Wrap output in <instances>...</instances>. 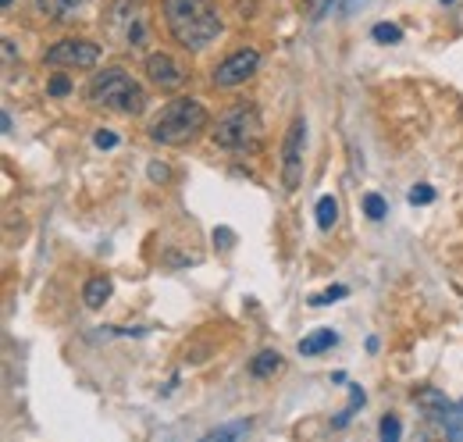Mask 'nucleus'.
I'll return each instance as SVG.
<instances>
[{
  "label": "nucleus",
  "mask_w": 463,
  "mask_h": 442,
  "mask_svg": "<svg viewBox=\"0 0 463 442\" xmlns=\"http://www.w3.org/2000/svg\"><path fill=\"white\" fill-rule=\"evenodd\" d=\"M164 25L185 50H203L221 36V14L210 0H164Z\"/></svg>",
  "instance_id": "nucleus-1"
},
{
  "label": "nucleus",
  "mask_w": 463,
  "mask_h": 442,
  "mask_svg": "<svg viewBox=\"0 0 463 442\" xmlns=\"http://www.w3.org/2000/svg\"><path fill=\"white\" fill-rule=\"evenodd\" d=\"M207 121H210V114L199 100L178 96L157 110V118L150 121V139L160 146H185L207 128Z\"/></svg>",
  "instance_id": "nucleus-2"
},
{
  "label": "nucleus",
  "mask_w": 463,
  "mask_h": 442,
  "mask_svg": "<svg viewBox=\"0 0 463 442\" xmlns=\"http://www.w3.org/2000/svg\"><path fill=\"white\" fill-rule=\"evenodd\" d=\"M89 103L114 110V114H142L146 110V89L125 71V68H103L89 82Z\"/></svg>",
  "instance_id": "nucleus-3"
},
{
  "label": "nucleus",
  "mask_w": 463,
  "mask_h": 442,
  "mask_svg": "<svg viewBox=\"0 0 463 442\" xmlns=\"http://www.w3.org/2000/svg\"><path fill=\"white\" fill-rule=\"evenodd\" d=\"M264 139V121H260V110L256 107H232L228 114L217 118L214 125V143L221 150H232V153H246V150H256Z\"/></svg>",
  "instance_id": "nucleus-4"
},
{
  "label": "nucleus",
  "mask_w": 463,
  "mask_h": 442,
  "mask_svg": "<svg viewBox=\"0 0 463 442\" xmlns=\"http://www.w3.org/2000/svg\"><path fill=\"white\" fill-rule=\"evenodd\" d=\"M303 143H306V118L296 114L285 132V143H281V182L288 192L299 189V182H303Z\"/></svg>",
  "instance_id": "nucleus-5"
},
{
  "label": "nucleus",
  "mask_w": 463,
  "mask_h": 442,
  "mask_svg": "<svg viewBox=\"0 0 463 442\" xmlns=\"http://www.w3.org/2000/svg\"><path fill=\"white\" fill-rule=\"evenodd\" d=\"M46 64L53 68H96L100 61V46L93 39H78V36H68V39H57L46 53H43Z\"/></svg>",
  "instance_id": "nucleus-6"
},
{
  "label": "nucleus",
  "mask_w": 463,
  "mask_h": 442,
  "mask_svg": "<svg viewBox=\"0 0 463 442\" xmlns=\"http://www.w3.org/2000/svg\"><path fill=\"white\" fill-rule=\"evenodd\" d=\"M110 29L121 36V43L125 46H132V50H142L146 43H150V32H146V18L135 11V4L132 0H118L114 7H110Z\"/></svg>",
  "instance_id": "nucleus-7"
},
{
  "label": "nucleus",
  "mask_w": 463,
  "mask_h": 442,
  "mask_svg": "<svg viewBox=\"0 0 463 442\" xmlns=\"http://www.w3.org/2000/svg\"><path fill=\"white\" fill-rule=\"evenodd\" d=\"M256 68H260V53L256 50H235L210 71V82L217 89H232V86H242L246 78H253Z\"/></svg>",
  "instance_id": "nucleus-8"
},
{
  "label": "nucleus",
  "mask_w": 463,
  "mask_h": 442,
  "mask_svg": "<svg viewBox=\"0 0 463 442\" xmlns=\"http://www.w3.org/2000/svg\"><path fill=\"white\" fill-rule=\"evenodd\" d=\"M146 78H150L153 86H160V89H178V86L185 82V68H182L171 53L157 50V53L146 57Z\"/></svg>",
  "instance_id": "nucleus-9"
},
{
  "label": "nucleus",
  "mask_w": 463,
  "mask_h": 442,
  "mask_svg": "<svg viewBox=\"0 0 463 442\" xmlns=\"http://www.w3.org/2000/svg\"><path fill=\"white\" fill-rule=\"evenodd\" d=\"M85 4H89V0H36L39 14L50 18V21H57V25H68V21L82 18V7H85Z\"/></svg>",
  "instance_id": "nucleus-10"
},
{
  "label": "nucleus",
  "mask_w": 463,
  "mask_h": 442,
  "mask_svg": "<svg viewBox=\"0 0 463 442\" xmlns=\"http://www.w3.org/2000/svg\"><path fill=\"white\" fill-rule=\"evenodd\" d=\"M413 399H417V406H424L431 417H445V413L452 410L449 396H445L442 389H431V385H427V389H417V392H413Z\"/></svg>",
  "instance_id": "nucleus-11"
},
{
  "label": "nucleus",
  "mask_w": 463,
  "mask_h": 442,
  "mask_svg": "<svg viewBox=\"0 0 463 442\" xmlns=\"http://www.w3.org/2000/svg\"><path fill=\"white\" fill-rule=\"evenodd\" d=\"M335 342H338V335H335L331 328H313L310 335H303V339H299V353H303V356H317V353L331 349Z\"/></svg>",
  "instance_id": "nucleus-12"
},
{
  "label": "nucleus",
  "mask_w": 463,
  "mask_h": 442,
  "mask_svg": "<svg viewBox=\"0 0 463 442\" xmlns=\"http://www.w3.org/2000/svg\"><path fill=\"white\" fill-rule=\"evenodd\" d=\"M110 278H103V274H96V278H89L85 285H82V303L89 307V310H96V307H103L107 299H110Z\"/></svg>",
  "instance_id": "nucleus-13"
},
{
  "label": "nucleus",
  "mask_w": 463,
  "mask_h": 442,
  "mask_svg": "<svg viewBox=\"0 0 463 442\" xmlns=\"http://www.w3.org/2000/svg\"><path fill=\"white\" fill-rule=\"evenodd\" d=\"M281 353L278 349H260L253 360H249V374L253 378H271V374H278L281 371Z\"/></svg>",
  "instance_id": "nucleus-14"
},
{
  "label": "nucleus",
  "mask_w": 463,
  "mask_h": 442,
  "mask_svg": "<svg viewBox=\"0 0 463 442\" xmlns=\"http://www.w3.org/2000/svg\"><path fill=\"white\" fill-rule=\"evenodd\" d=\"M313 214H317V228H321V232H331L335 221H338V200H335V196H321Z\"/></svg>",
  "instance_id": "nucleus-15"
},
{
  "label": "nucleus",
  "mask_w": 463,
  "mask_h": 442,
  "mask_svg": "<svg viewBox=\"0 0 463 442\" xmlns=\"http://www.w3.org/2000/svg\"><path fill=\"white\" fill-rule=\"evenodd\" d=\"M363 399H367V396H363V389H360V385H349V403H345V410L331 421V428H345V424H349V417L363 406Z\"/></svg>",
  "instance_id": "nucleus-16"
},
{
  "label": "nucleus",
  "mask_w": 463,
  "mask_h": 442,
  "mask_svg": "<svg viewBox=\"0 0 463 442\" xmlns=\"http://www.w3.org/2000/svg\"><path fill=\"white\" fill-rule=\"evenodd\" d=\"M370 39H374V43H402V29L392 25V21H378V25L370 29Z\"/></svg>",
  "instance_id": "nucleus-17"
},
{
  "label": "nucleus",
  "mask_w": 463,
  "mask_h": 442,
  "mask_svg": "<svg viewBox=\"0 0 463 442\" xmlns=\"http://www.w3.org/2000/svg\"><path fill=\"white\" fill-rule=\"evenodd\" d=\"M249 431V421H235V424H221V428H214L207 438H214V442H224V438H242Z\"/></svg>",
  "instance_id": "nucleus-18"
},
{
  "label": "nucleus",
  "mask_w": 463,
  "mask_h": 442,
  "mask_svg": "<svg viewBox=\"0 0 463 442\" xmlns=\"http://www.w3.org/2000/svg\"><path fill=\"white\" fill-rule=\"evenodd\" d=\"M363 214H367L370 221H381V217L388 214V203H385V196H378V192H367V196H363Z\"/></svg>",
  "instance_id": "nucleus-19"
},
{
  "label": "nucleus",
  "mask_w": 463,
  "mask_h": 442,
  "mask_svg": "<svg viewBox=\"0 0 463 442\" xmlns=\"http://www.w3.org/2000/svg\"><path fill=\"white\" fill-rule=\"evenodd\" d=\"M342 296H349V289H345V285H331V289L310 296V307H328V303H335V299H342Z\"/></svg>",
  "instance_id": "nucleus-20"
},
{
  "label": "nucleus",
  "mask_w": 463,
  "mask_h": 442,
  "mask_svg": "<svg viewBox=\"0 0 463 442\" xmlns=\"http://www.w3.org/2000/svg\"><path fill=\"white\" fill-rule=\"evenodd\" d=\"M378 435H381V442H395L399 435H402V424H399V417H381V424H378Z\"/></svg>",
  "instance_id": "nucleus-21"
},
{
  "label": "nucleus",
  "mask_w": 463,
  "mask_h": 442,
  "mask_svg": "<svg viewBox=\"0 0 463 442\" xmlns=\"http://www.w3.org/2000/svg\"><path fill=\"white\" fill-rule=\"evenodd\" d=\"M46 93H50V96H68V93H71V78H68L64 71H57V75L46 82Z\"/></svg>",
  "instance_id": "nucleus-22"
},
{
  "label": "nucleus",
  "mask_w": 463,
  "mask_h": 442,
  "mask_svg": "<svg viewBox=\"0 0 463 442\" xmlns=\"http://www.w3.org/2000/svg\"><path fill=\"white\" fill-rule=\"evenodd\" d=\"M363 4H367V0H328V4H324V7H321V14H324V11H331V7H335V11H338V14H342V18H345V14H353V11H356V7H363ZM321 14H317V18H321Z\"/></svg>",
  "instance_id": "nucleus-23"
},
{
  "label": "nucleus",
  "mask_w": 463,
  "mask_h": 442,
  "mask_svg": "<svg viewBox=\"0 0 463 442\" xmlns=\"http://www.w3.org/2000/svg\"><path fill=\"white\" fill-rule=\"evenodd\" d=\"M406 200H410L413 207H424V203H431V200H435V189L420 182V185H413V189H410V196H406Z\"/></svg>",
  "instance_id": "nucleus-24"
},
{
  "label": "nucleus",
  "mask_w": 463,
  "mask_h": 442,
  "mask_svg": "<svg viewBox=\"0 0 463 442\" xmlns=\"http://www.w3.org/2000/svg\"><path fill=\"white\" fill-rule=\"evenodd\" d=\"M93 143H96L100 150H114V146H118V132H110V128H100V132L93 135Z\"/></svg>",
  "instance_id": "nucleus-25"
},
{
  "label": "nucleus",
  "mask_w": 463,
  "mask_h": 442,
  "mask_svg": "<svg viewBox=\"0 0 463 442\" xmlns=\"http://www.w3.org/2000/svg\"><path fill=\"white\" fill-rule=\"evenodd\" d=\"M146 175H150L153 182H167V178H171V171H167V164H160V160H153V164L146 168Z\"/></svg>",
  "instance_id": "nucleus-26"
},
{
  "label": "nucleus",
  "mask_w": 463,
  "mask_h": 442,
  "mask_svg": "<svg viewBox=\"0 0 463 442\" xmlns=\"http://www.w3.org/2000/svg\"><path fill=\"white\" fill-rule=\"evenodd\" d=\"M232 239H235V235H232L228 228H214V242H217L221 250H228V246H232Z\"/></svg>",
  "instance_id": "nucleus-27"
},
{
  "label": "nucleus",
  "mask_w": 463,
  "mask_h": 442,
  "mask_svg": "<svg viewBox=\"0 0 463 442\" xmlns=\"http://www.w3.org/2000/svg\"><path fill=\"white\" fill-rule=\"evenodd\" d=\"M4 57L14 61V39H4Z\"/></svg>",
  "instance_id": "nucleus-28"
},
{
  "label": "nucleus",
  "mask_w": 463,
  "mask_h": 442,
  "mask_svg": "<svg viewBox=\"0 0 463 442\" xmlns=\"http://www.w3.org/2000/svg\"><path fill=\"white\" fill-rule=\"evenodd\" d=\"M11 4H14V0H4V11H11Z\"/></svg>",
  "instance_id": "nucleus-29"
},
{
  "label": "nucleus",
  "mask_w": 463,
  "mask_h": 442,
  "mask_svg": "<svg viewBox=\"0 0 463 442\" xmlns=\"http://www.w3.org/2000/svg\"><path fill=\"white\" fill-rule=\"evenodd\" d=\"M438 4H452V0H438Z\"/></svg>",
  "instance_id": "nucleus-30"
},
{
  "label": "nucleus",
  "mask_w": 463,
  "mask_h": 442,
  "mask_svg": "<svg viewBox=\"0 0 463 442\" xmlns=\"http://www.w3.org/2000/svg\"><path fill=\"white\" fill-rule=\"evenodd\" d=\"M459 410H463V406H459Z\"/></svg>",
  "instance_id": "nucleus-31"
}]
</instances>
